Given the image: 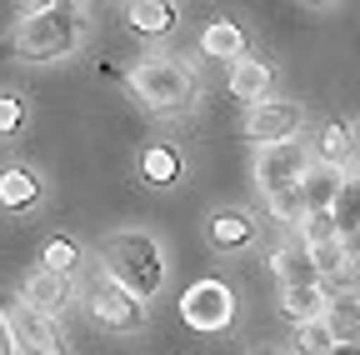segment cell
<instances>
[{"mask_svg": "<svg viewBox=\"0 0 360 355\" xmlns=\"http://www.w3.org/2000/svg\"><path fill=\"white\" fill-rule=\"evenodd\" d=\"M330 226H335V235L350 245L355 240V226H360V191H355V181H340V191H335V200H330Z\"/></svg>", "mask_w": 360, "mask_h": 355, "instance_id": "13", "label": "cell"}, {"mask_svg": "<svg viewBox=\"0 0 360 355\" xmlns=\"http://www.w3.org/2000/svg\"><path fill=\"white\" fill-rule=\"evenodd\" d=\"M90 310H96V321L110 325V330H141V321H146V305L135 300L130 290H120L115 280H96V285H90Z\"/></svg>", "mask_w": 360, "mask_h": 355, "instance_id": "6", "label": "cell"}, {"mask_svg": "<svg viewBox=\"0 0 360 355\" xmlns=\"http://www.w3.org/2000/svg\"><path fill=\"white\" fill-rule=\"evenodd\" d=\"M105 280H115L120 290H130L135 300H146L160 290V245L146 235V231H125V235H110L105 240Z\"/></svg>", "mask_w": 360, "mask_h": 355, "instance_id": "1", "label": "cell"}, {"mask_svg": "<svg viewBox=\"0 0 360 355\" xmlns=\"http://www.w3.org/2000/svg\"><path fill=\"white\" fill-rule=\"evenodd\" d=\"M130 85L146 96V105L150 110H160V115H170V110H191V101H195V75L186 70V65H175V60H150V65H141L130 75Z\"/></svg>", "mask_w": 360, "mask_h": 355, "instance_id": "3", "label": "cell"}, {"mask_svg": "<svg viewBox=\"0 0 360 355\" xmlns=\"http://www.w3.org/2000/svg\"><path fill=\"white\" fill-rule=\"evenodd\" d=\"M350 150H355V141H350V125H326L321 130V165H340V160H350Z\"/></svg>", "mask_w": 360, "mask_h": 355, "instance_id": "21", "label": "cell"}, {"mask_svg": "<svg viewBox=\"0 0 360 355\" xmlns=\"http://www.w3.org/2000/svg\"><path fill=\"white\" fill-rule=\"evenodd\" d=\"M25 305L40 310L45 321L60 316V310L70 305V280H65V276H51V271H35V276L25 280Z\"/></svg>", "mask_w": 360, "mask_h": 355, "instance_id": "10", "label": "cell"}, {"mask_svg": "<svg viewBox=\"0 0 360 355\" xmlns=\"http://www.w3.org/2000/svg\"><path fill=\"white\" fill-rule=\"evenodd\" d=\"M125 20L141 35H165L175 25V11L165 6V0H135V6H125Z\"/></svg>", "mask_w": 360, "mask_h": 355, "instance_id": "14", "label": "cell"}, {"mask_svg": "<svg viewBox=\"0 0 360 355\" xmlns=\"http://www.w3.org/2000/svg\"><path fill=\"white\" fill-rule=\"evenodd\" d=\"M0 355H15V340H11V330H6V316H0Z\"/></svg>", "mask_w": 360, "mask_h": 355, "instance_id": "27", "label": "cell"}, {"mask_svg": "<svg viewBox=\"0 0 360 355\" xmlns=\"http://www.w3.org/2000/svg\"><path fill=\"white\" fill-rule=\"evenodd\" d=\"M355 321H360L355 300H335V305H326V330L335 335V345H355Z\"/></svg>", "mask_w": 360, "mask_h": 355, "instance_id": "20", "label": "cell"}, {"mask_svg": "<svg viewBox=\"0 0 360 355\" xmlns=\"http://www.w3.org/2000/svg\"><path fill=\"white\" fill-rule=\"evenodd\" d=\"M300 245H305V250L340 245V235H335V226H330V215H305V220H300Z\"/></svg>", "mask_w": 360, "mask_h": 355, "instance_id": "23", "label": "cell"}, {"mask_svg": "<svg viewBox=\"0 0 360 355\" xmlns=\"http://www.w3.org/2000/svg\"><path fill=\"white\" fill-rule=\"evenodd\" d=\"M200 46H205V56H220V60H240V56H245V35H240L231 20H215V25L200 35Z\"/></svg>", "mask_w": 360, "mask_h": 355, "instance_id": "16", "label": "cell"}, {"mask_svg": "<svg viewBox=\"0 0 360 355\" xmlns=\"http://www.w3.org/2000/svg\"><path fill=\"white\" fill-rule=\"evenodd\" d=\"M270 210H276L281 220H305V205H300V191H295V186L270 195Z\"/></svg>", "mask_w": 360, "mask_h": 355, "instance_id": "26", "label": "cell"}, {"mask_svg": "<svg viewBox=\"0 0 360 355\" xmlns=\"http://www.w3.org/2000/svg\"><path fill=\"white\" fill-rule=\"evenodd\" d=\"M326 355H355V345H335V350H326Z\"/></svg>", "mask_w": 360, "mask_h": 355, "instance_id": "28", "label": "cell"}, {"mask_svg": "<svg viewBox=\"0 0 360 355\" xmlns=\"http://www.w3.org/2000/svg\"><path fill=\"white\" fill-rule=\"evenodd\" d=\"M265 91H270V65H260V60H236V70H231V96L260 105Z\"/></svg>", "mask_w": 360, "mask_h": 355, "instance_id": "12", "label": "cell"}, {"mask_svg": "<svg viewBox=\"0 0 360 355\" xmlns=\"http://www.w3.org/2000/svg\"><path fill=\"white\" fill-rule=\"evenodd\" d=\"M326 290L321 285H295V290H285V300H281V310L295 321V325H305V321H321L326 316Z\"/></svg>", "mask_w": 360, "mask_h": 355, "instance_id": "15", "label": "cell"}, {"mask_svg": "<svg viewBox=\"0 0 360 355\" xmlns=\"http://www.w3.org/2000/svg\"><path fill=\"white\" fill-rule=\"evenodd\" d=\"M70 265H75V245L70 240H51V245H45V271H51V276H65Z\"/></svg>", "mask_w": 360, "mask_h": 355, "instance_id": "25", "label": "cell"}, {"mask_svg": "<svg viewBox=\"0 0 360 355\" xmlns=\"http://www.w3.org/2000/svg\"><path fill=\"white\" fill-rule=\"evenodd\" d=\"M295 350L300 355H326V350H335V335L326 330V321H305V325H295Z\"/></svg>", "mask_w": 360, "mask_h": 355, "instance_id": "22", "label": "cell"}, {"mask_svg": "<svg viewBox=\"0 0 360 355\" xmlns=\"http://www.w3.org/2000/svg\"><path fill=\"white\" fill-rule=\"evenodd\" d=\"M250 235H255L250 215H240V210H215L210 215V240L215 245H245Z\"/></svg>", "mask_w": 360, "mask_h": 355, "instance_id": "17", "label": "cell"}, {"mask_svg": "<svg viewBox=\"0 0 360 355\" xmlns=\"http://www.w3.org/2000/svg\"><path fill=\"white\" fill-rule=\"evenodd\" d=\"M25 125V101L20 96H0V136H15Z\"/></svg>", "mask_w": 360, "mask_h": 355, "instance_id": "24", "label": "cell"}, {"mask_svg": "<svg viewBox=\"0 0 360 355\" xmlns=\"http://www.w3.org/2000/svg\"><path fill=\"white\" fill-rule=\"evenodd\" d=\"M35 175L30 170H6L0 175V205H11V210H20V205H30L35 200Z\"/></svg>", "mask_w": 360, "mask_h": 355, "instance_id": "19", "label": "cell"}, {"mask_svg": "<svg viewBox=\"0 0 360 355\" xmlns=\"http://www.w3.org/2000/svg\"><path fill=\"white\" fill-rule=\"evenodd\" d=\"M255 355H276V350H255Z\"/></svg>", "mask_w": 360, "mask_h": 355, "instance_id": "29", "label": "cell"}, {"mask_svg": "<svg viewBox=\"0 0 360 355\" xmlns=\"http://www.w3.org/2000/svg\"><path fill=\"white\" fill-rule=\"evenodd\" d=\"M295 191H300L305 215H326L330 200H335V191H340V170H330V165H305V175L295 181Z\"/></svg>", "mask_w": 360, "mask_h": 355, "instance_id": "9", "label": "cell"}, {"mask_svg": "<svg viewBox=\"0 0 360 355\" xmlns=\"http://www.w3.org/2000/svg\"><path fill=\"white\" fill-rule=\"evenodd\" d=\"M270 271L281 276V285H285V290H295V285H321V276H315V265H310L305 245H285V250H276Z\"/></svg>", "mask_w": 360, "mask_h": 355, "instance_id": "11", "label": "cell"}, {"mask_svg": "<svg viewBox=\"0 0 360 355\" xmlns=\"http://www.w3.org/2000/svg\"><path fill=\"white\" fill-rule=\"evenodd\" d=\"M141 170H146L150 186H175V181H180V155H175L170 146H150V150L141 155Z\"/></svg>", "mask_w": 360, "mask_h": 355, "instance_id": "18", "label": "cell"}, {"mask_svg": "<svg viewBox=\"0 0 360 355\" xmlns=\"http://www.w3.org/2000/svg\"><path fill=\"white\" fill-rule=\"evenodd\" d=\"M300 105L295 101H260V105H250V115H245V136L250 141H265V146H281V141H290L295 130H300Z\"/></svg>", "mask_w": 360, "mask_h": 355, "instance_id": "7", "label": "cell"}, {"mask_svg": "<svg viewBox=\"0 0 360 355\" xmlns=\"http://www.w3.org/2000/svg\"><path fill=\"white\" fill-rule=\"evenodd\" d=\"M305 150L295 146V141H281V146H265L260 150V165H255V175H260V186H265V195H276V191H290L300 175H305Z\"/></svg>", "mask_w": 360, "mask_h": 355, "instance_id": "8", "label": "cell"}, {"mask_svg": "<svg viewBox=\"0 0 360 355\" xmlns=\"http://www.w3.org/2000/svg\"><path fill=\"white\" fill-rule=\"evenodd\" d=\"M186 321L195 325V330H225L231 325V316H236V295L225 290L220 280H200V285H191L186 290Z\"/></svg>", "mask_w": 360, "mask_h": 355, "instance_id": "5", "label": "cell"}, {"mask_svg": "<svg viewBox=\"0 0 360 355\" xmlns=\"http://www.w3.org/2000/svg\"><path fill=\"white\" fill-rule=\"evenodd\" d=\"M0 316H6L11 340H20V350H30V355H70L60 330H56V321H45L40 310H30L25 300H15L11 310H0Z\"/></svg>", "mask_w": 360, "mask_h": 355, "instance_id": "4", "label": "cell"}, {"mask_svg": "<svg viewBox=\"0 0 360 355\" xmlns=\"http://www.w3.org/2000/svg\"><path fill=\"white\" fill-rule=\"evenodd\" d=\"M80 35V20L70 6H45L40 15H25L11 35V51L20 60H60Z\"/></svg>", "mask_w": 360, "mask_h": 355, "instance_id": "2", "label": "cell"}]
</instances>
